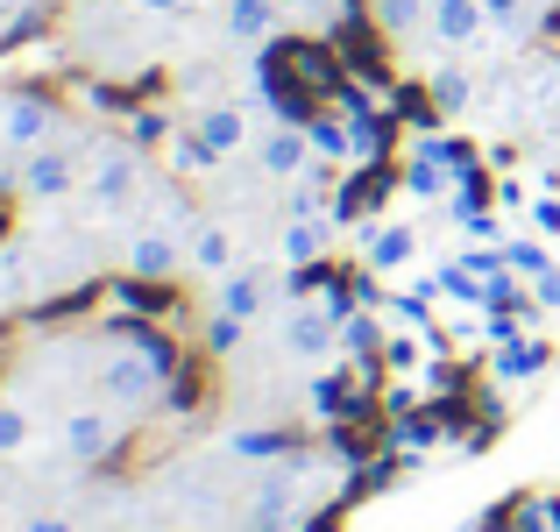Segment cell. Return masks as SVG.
I'll use <instances>...</instances> for the list:
<instances>
[{"label": "cell", "mask_w": 560, "mask_h": 532, "mask_svg": "<svg viewBox=\"0 0 560 532\" xmlns=\"http://www.w3.org/2000/svg\"><path fill=\"white\" fill-rule=\"evenodd\" d=\"M164 355H156L150 342H107L100 348V369H93V383H100V397L107 405H121V412H142V405H156L164 397Z\"/></svg>", "instance_id": "6da1fadb"}, {"label": "cell", "mask_w": 560, "mask_h": 532, "mask_svg": "<svg viewBox=\"0 0 560 532\" xmlns=\"http://www.w3.org/2000/svg\"><path fill=\"white\" fill-rule=\"evenodd\" d=\"M121 440H128V412H114V405H71V412H57V454H65L71 469L114 462Z\"/></svg>", "instance_id": "7a4b0ae2"}, {"label": "cell", "mask_w": 560, "mask_h": 532, "mask_svg": "<svg viewBox=\"0 0 560 532\" xmlns=\"http://www.w3.org/2000/svg\"><path fill=\"white\" fill-rule=\"evenodd\" d=\"M185 220H142V228L121 234V277H136V285H164V277H178L185 263Z\"/></svg>", "instance_id": "3957f363"}, {"label": "cell", "mask_w": 560, "mask_h": 532, "mask_svg": "<svg viewBox=\"0 0 560 532\" xmlns=\"http://www.w3.org/2000/svg\"><path fill=\"white\" fill-rule=\"evenodd\" d=\"M14 192H22L28 206H57L71 199V192H85V157L65 150V142H43V150L22 157V171H14Z\"/></svg>", "instance_id": "277c9868"}, {"label": "cell", "mask_w": 560, "mask_h": 532, "mask_svg": "<svg viewBox=\"0 0 560 532\" xmlns=\"http://www.w3.org/2000/svg\"><path fill=\"white\" fill-rule=\"evenodd\" d=\"M136 192H142V164H136V150L107 142V150L85 164V199H93L100 213H121V206H136Z\"/></svg>", "instance_id": "5b68a950"}, {"label": "cell", "mask_w": 560, "mask_h": 532, "mask_svg": "<svg viewBox=\"0 0 560 532\" xmlns=\"http://www.w3.org/2000/svg\"><path fill=\"white\" fill-rule=\"evenodd\" d=\"M497 28H490V14H482V0H433V28H425V43H433L440 57H468V50H482Z\"/></svg>", "instance_id": "8992f818"}, {"label": "cell", "mask_w": 560, "mask_h": 532, "mask_svg": "<svg viewBox=\"0 0 560 532\" xmlns=\"http://www.w3.org/2000/svg\"><path fill=\"white\" fill-rule=\"evenodd\" d=\"M43 142H57V107L36 100V93H8L0 100V150L28 157V150H43Z\"/></svg>", "instance_id": "52a82bcc"}, {"label": "cell", "mask_w": 560, "mask_h": 532, "mask_svg": "<svg viewBox=\"0 0 560 532\" xmlns=\"http://www.w3.org/2000/svg\"><path fill=\"white\" fill-rule=\"evenodd\" d=\"M191 128H199V142L220 157V164L248 150V114L234 107V100H213V107H199V114H191Z\"/></svg>", "instance_id": "ba28073f"}, {"label": "cell", "mask_w": 560, "mask_h": 532, "mask_svg": "<svg viewBox=\"0 0 560 532\" xmlns=\"http://www.w3.org/2000/svg\"><path fill=\"white\" fill-rule=\"evenodd\" d=\"M185 263L220 285V277L234 270V228H228V220H199V228L185 234Z\"/></svg>", "instance_id": "9c48e42d"}, {"label": "cell", "mask_w": 560, "mask_h": 532, "mask_svg": "<svg viewBox=\"0 0 560 532\" xmlns=\"http://www.w3.org/2000/svg\"><path fill=\"white\" fill-rule=\"evenodd\" d=\"M256 157H262V171H270V177H305V171H313V136L291 128V122H277L270 136L256 142Z\"/></svg>", "instance_id": "30bf717a"}, {"label": "cell", "mask_w": 560, "mask_h": 532, "mask_svg": "<svg viewBox=\"0 0 560 532\" xmlns=\"http://www.w3.org/2000/svg\"><path fill=\"white\" fill-rule=\"evenodd\" d=\"M370 14L390 43H425V28H433V0H370Z\"/></svg>", "instance_id": "8fae6325"}, {"label": "cell", "mask_w": 560, "mask_h": 532, "mask_svg": "<svg viewBox=\"0 0 560 532\" xmlns=\"http://www.w3.org/2000/svg\"><path fill=\"white\" fill-rule=\"evenodd\" d=\"M482 14H490L497 43H533V36H539V14H547V0H482Z\"/></svg>", "instance_id": "7c38bea8"}, {"label": "cell", "mask_w": 560, "mask_h": 532, "mask_svg": "<svg viewBox=\"0 0 560 532\" xmlns=\"http://www.w3.org/2000/svg\"><path fill=\"white\" fill-rule=\"evenodd\" d=\"M262 299H270L262 270H228V277H220V291H213V305H220V313H234V320H256Z\"/></svg>", "instance_id": "4fadbf2b"}, {"label": "cell", "mask_w": 560, "mask_h": 532, "mask_svg": "<svg viewBox=\"0 0 560 532\" xmlns=\"http://www.w3.org/2000/svg\"><path fill=\"white\" fill-rule=\"evenodd\" d=\"M220 28H228L234 43H262V36H277V8L270 0H228Z\"/></svg>", "instance_id": "5bb4252c"}, {"label": "cell", "mask_w": 560, "mask_h": 532, "mask_svg": "<svg viewBox=\"0 0 560 532\" xmlns=\"http://www.w3.org/2000/svg\"><path fill=\"white\" fill-rule=\"evenodd\" d=\"M277 248H284L291 270H305V263H319V248H327V228H319L313 213H291L284 234H277Z\"/></svg>", "instance_id": "9a60e30c"}, {"label": "cell", "mask_w": 560, "mask_h": 532, "mask_svg": "<svg viewBox=\"0 0 560 532\" xmlns=\"http://www.w3.org/2000/svg\"><path fill=\"white\" fill-rule=\"evenodd\" d=\"M468 100H476V71H468L462 57H447V65L433 71V107H440V114H462Z\"/></svg>", "instance_id": "2e32d148"}, {"label": "cell", "mask_w": 560, "mask_h": 532, "mask_svg": "<svg viewBox=\"0 0 560 532\" xmlns=\"http://www.w3.org/2000/svg\"><path fill=\"white\" fill-rule=\"evenodd\" d=\"M36 448V419H28L22 397H0V462H14V454Z\"/></svg>", "instance_id": "e0dca14e"}, {"label": "cell", "mask_w": 560, "mask_h": 532, "mask_svg": "<svg viewBox=\"0 0 560 532\" xmlns=\"http://www.w3.org/2000/svg\"><path fill=\"white\" fill-rule=\"evenodd\" d=\"M284 348H291V355H305V362H313V355H327V348H334L327 313H299V320L284 327Z\"/></svg>", "instance_id": "ac0fdd59"}, {"label": "cell", "mask_w": 560, "mask_h": 532, "mask_svg": "<svg viewBox=\"0 0 560 532\" xmlns=\"http://www.w3.org/2000/svg\"><path fill=\"white\" fill-rule=\"evenodd\" d=\"M171 171H185V177H199V171H213L220 164V157L213 150H206V142H199V128H185V136H171Z\"/></svg>", "instance_id": "d6986e66"}, {"label": "cell", "mask_w": 560, "mask_h": 532, "mask_svg": "<svg viewBox=\"0 0 560 532\" xmlns=\"http://www.w3.org/2000/svg\"><path fill=\"white\" fill-rule=\"evenodd\" d=\"M411 248H419V242H411V228H383L376 242H370V263H376V270H397V263H411Z\"/></svg>", "instance_id": "ffe728a7"}, {"label": "cell", "mask_w": 560, "mask_h": 532, "mask_svg": "<svg viewBox=\"0 0 560 532\" xmlns=\"http://www.w3.org/2000/svg\"><path fill=\"white\" fill-rule=\"evenodd\" d=\"M242 334H248V320H234V313L206 320V348H213V355H234V348H242Z\"/></svg>", "instance_id": "44dd1931"}, {"label": "cell", "mask_w": 560, "mask_h": 532, "mask_svg": "<svg viewBox=\"0 0 560 532\" xmlns=\"http://www.w3.org/2000/svg\"><path fill=\"white\" fill-rule=\"evenodd\" d=\"M539 362H547L539 348H504V355H497V369H504V377H525V369H539Z\"/></svg>", "instance_id": "7402d4cb"}, {"label": "cell", "mask_w": 560, "mask_h": 532, "mask_svg": "<svg viewBox=\"0 0 560 532\" xmlns=\"http://www.w3.org/2000/svg\"><path fill=\"white\" fill-rule=\"evenodd\" d=\"M22 532H79V519H71V511H36Z\"/></svg>", "instance_id": "603a6c76"}, {"label": "cell", "mask_w": 560, "mask_h": 532, "mask_svg": "<svg viewBox=\"0 0 560 532\" xmlns=\"http://www.w3.org/2000/svg\"><path fill=\"white\" fill-rule=\"evenodd\" d=\"M313 150H319V157H341L348 136H341V128H313Z\"/></svg>", "instance_id": "cb8c5ba5"}, {"label": "cell", "mask_w": 560, "mask_h": 532, "mask_svg": "<svg viewBox=\"0 0 560 532\" xmlns=\"http://www.w3.org/2000/svg\"><path fill=\"white\" fill-rule=\"evenodd\" d=\"M341 342H348V348H376V320H348Z\"/></svg>", "instance_id": "d4e9b609"}, {"label": "cell", "mask_w": 560, "mask_h": 532, "mask_svg": "<svg viewBox=\"0 0 560 532\" xmlns=\"http://www.w3.org/2000/svg\"><path fill=\"white\" fill-rule=\"evenodd\" d=\"M533 291H539V305H560V277H553V270H539Z\"/></svg>", "instance_id": "484cf974"}, {"label": "cell", "mask_w": 560, "mask_h": 532, "mask_svg": "<svg viewBox=\"0 0 560 532\" xmlns=\"http://www.w3.org/2000/svg\"><path fill=\"white\" fill-rule=\"evenodd\" d=\"M142 14H185V0H136Z\"/></svg>", "instance_id": "4316f807"}, {"label": "cell", "mask_w": 560, "mask_h": 532, "mask_svg": "<svg viewBox=\"0 0 560 532\" xmlns=\"http://www.w3.org/2000/svg\"><path fill=\"white\" fill-rule=\"evenodd\" d=\"M71 8H107V0H71Z\"/></svg>", "instance_id": "83f0119b"}, {"label": "cell", "mask_w": 560, "mask_h": 532, "mask_svg": "<svg viewBox=\"0 0 560 532\" xmlns=\"http://www.w3.org/2000/svg\"><path fill=\"white\" fill-rule=\"evenodd\" d=\"M14 8H22V0H0V14H14Z\"/></svg>", "instance_id": "f1b7e54d"}, {"label": "cell", "mask_w": 560, "mask_h": 532, "mask_svg": "<svg viewBox=\"0 0 560 532\" xmlns=\"http://www.w3.org/2000/svg\"><path fill=\"white\" fill-rule=\"evenodd\" d=\"M164 532H171V525H164Z\"/></svg>", "instance_id": "f546056e"}]
</instances>
